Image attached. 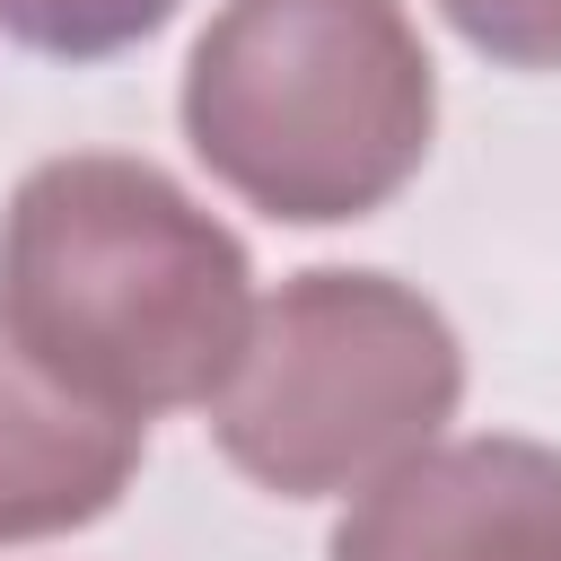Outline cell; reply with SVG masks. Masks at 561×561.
Listing matches in <instances>:
<instances>
[{
	"label": "cell",
	"instance_id": "6da1fadb",
	"mask_svg": "<svg viewBox=\"0 0 561 561\" xmlns=\"http://www.w3.org/2000/svg\"><path fill=\"white\" fill-rule=\"evenodd\" d=\"M0 324L88 403L149 421L228 386L254 263L167 167L70 149L0 210Z\"/></svg>",
	"mask_w": 561,
	"mask_h": 561
},
{
	"label": "cell",
	"instance_id": "7a4b0ae2",
	"mask_svg": "<svg viewBox=\"0 0 561 561\" xmlns=\"http://www.w3.org/2000/svg\"><path fill=\"white\" fill-rule=\"evenodd\" d=\"M438 131V70L403 0H228L184 61L193 158L289 228L386 210Z\"/></svg>",
	"mask_w": 561,
	"mask_h": 561
},
{
	"label": "cell",
	"instance_id": "3957f363",
	"mask_svg": "<svg viewBox=\"0 0 561 561\" xmlns=\"http://www.w3.org/2000/svg\"><path fill=\"white\" fill-rule=\"evenodd\" d=\"M465 403L456 324L386 272H298L280 280L228 386L210 394L219 456L280 500H342L421 456Z\"/></svg>",
	"mask_w": 561,
	"mask_h": 561
},
{
	"label": "cell",
	"instance_id": "277c9868",
	"mask_svg": "<svg viewBox=\"0 0 561 561\" xmlns=\"http://www.w3.org/2000/svg\"><path fill=\"white\" fill-rule=\"evenodd\" d=\"M324 561H561V447L430 438L351 500Z\"/></svg>",
	"mask_w": 561,
	"mask_h": 561
},
{
	"label": "cell",
	"instance_id": "5b68a950",
	"mask_svg": "<svg viewBox=\"0 0 561 561\" xmlns=\"http://www.w3.org/2000/svg\"><path fill=\"white\" fill-rule=\"evenodd\" d=\"M140 430L149 421L88 403L0 324V543L96 526L140 473Z\"/></svg>",
	"mask_w": 561,
	"mask_h": 561
},
{
	"label": "cell",
	"instance_id": "8992f818",
	"mask_svg": "<svg viewBox=\"0 0 561 561\" xmlns=\"http://www.w3.org/2000/svg\"><path fill=\"white\" fill-rule=\"evenodd\" d=\"M184 0H0V35L53 61H105L140 35H158Z\"/></svg>",
	"mask_w": 561,
	"mask_h": 561
},
{
	"label": "cell",
	"instance_id": "52a82bcc",
	"mask_svg": "<svg viewBox=\"0 0 561 561\" xmlns=\"http://www.w3.org/2000/svg\"><path fill=\"white\" fill-rule=\"evenodd\" d=\"M438 18L508 70H561V0H438Z\"/></svg>",
	"mask_w": 561,
	"mask_h": 561
}]
</instances>
